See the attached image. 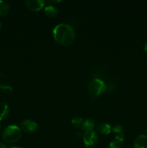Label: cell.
<instances>
[{"mask_svg": "<svg viewBox=\"0 0 147 148\" xmlns=\"http://www.w3.org/2000/svg\"><path fill=\"white\" fill-rule=\"evenodd\" d=\"M53 38L55 40L62 46H69L75 39V31L73 27L68 24H59L53 29Z\"/></svg>", "mask_w": 147, "mask_h": 148, "instance_id": "obj_1", "label": "cell"}, {"mask_svg": "<svg viewBox=\"0 0 147 148\" xmlns=\"http://www.w3.org/2000/svg\"><path fill=\"white\" fill-rule=\"evenodd\" d=\"M22 136L21 130L15 125L7 127L2 133V138L6 143H14L18 141Z\"/></svg>", "mask_w": 147, "mask_h": 148, "instance_id": "obj_2", "label": "cell"}, {"mask_svg": "<svg viewBox=\"0 0 147 148\" xmlns=\"http://www.w3.org/2000/svg\"><path fill=\"white\" fill-rule=\"evenodd\" d=\"M106 90V85L103 81L95 79L89 84V92L92 96H98L103 93Z\"/></svg>", "mask_w": 147, "mask_h": 148, "instance_id": "obj_3", "label": "cell"}, {"mask_svg": "<svg viewBox=\"0 0 147 148\" xmlns=\"http://www.w3.org/2000/svg\"><path fill=\"white\" fill-rule=\"evenodd\" d=\"M83 141L86 147H93L97 143L98 136L94 130L85 131L83 134Z\"/></svg>", "mask_w": 147, "mask_h": 148, "instance_id": "obj_4", "label": "cell"}, {"mask_svg": "<svg viewBox=\"0 0 147 148\" xmlns=\"http://www.w3.org/2000/svg\"><path fill=\"white\" fill-rule=\"evenodd\" d=\"M21 129L27 133H33L38 129V124L32 120H24L20 124Z\"/></svg>", "mask_w": 147, "mask_h": 148, "instance_id": "obj_5", "label": "cell"}, {"mask_svg": "<svg viewBox=\"0 0 147 148\" xmlns=\"http://www.w3.org/2000/svg\"><path fill=\"white\" fill-rule=\"evenodd\" d=\"M45 1L43 0H28L25 1V6L32 12H37L44 7Z\"/></svg>", "mask_w": 147, "mask_h": 148, "instance_id": "obj_6", "label": "cell"}, {"mask_svg": "<svg viewBox=\"0 0 147 148\" xmlns=\"http://www.w3.org/2000/svg\"><path fill=\"white\" fill-rule=\"evenodd\" d=\"M134 148H147V135L138 136L134 141Z\"/></svg>", "mask_w": 147, "mask_h": 148, "instance_id": "obj_7", "label": "cell"}, {"mask_svg": "<svg viewBox=\"0 0 147 148\" xmlns=\"http://www.w3.org/2000/svg\"><path fill=\"white\" fill-rule=\"evenodd\" d=\"M125 135L124 134H116L115 139L110 144V148H120L122 146Z\"/></svg>", "mask_w": 147, "mask_h": 148, "instance_id": "obj_8", "label": "cell"}, {"mask_svg": "<svg viewBox=\"0 0 147 148\" xmlns=\"http://www.w3.org/2000/svg\"><path fill=\"white\" fill-rule=\"evenodd\" d=\"M97 130L98 132L103 135L109 134L111 132V127L106 123H100L97 125Z\"/></svg>", "mask_w": 147, "mask_h": 148, "instance_id": "obj_9", "label": "cell"}, {"mask_svg": "<svg viewBox=\"0 0 147 148\" xmlns=\"http://www.w3.org/2000/svg\"><path fill=\"white\" fill-rule=\"evenodd\" d=\"M9 106L6 103L0 102V121L6 119L9 115Z\"/></svg>", "mask_w": 147, "mask_h": 148, "instance_id": "obj_10", "label": "cell"}, {"mask_svg": "<svg viewBox=\"0 0 147 148\" xmlns=\"http://www.w3.org/2000/svg\"><path fill=\"white\" fill-rule=\"evenodd\" d=\"M71 124L76 130L81 131L84 130V120L82 118L76 117L72 119Z\"/></svg>", "mask_w": 147, "mask_h": 148, "instance_id": "obj_11", "label": "cell"}, {"mask_svg": "<svg viewBox=\"0 0 147 148\" xmlns=\"http://www.w3.org/2000/svg\"><path fill=\"white\" fill-rule=\"evenodd\" d=\"M10 5L9 2L4 0H0V16H4L10 12Z\"/></svg>", "mask_w": 147, "mask_h": 148, "instance_id": "obj_12", "label": "cell"}, {"mask_svg": "<svg viewBox=\"0 0 147 148\" xmlns=\"http://www.w3.org/2000/svg\"><path fill=\"white\" fill-rule=\"evenodd\" d=\"M44 13L47 17H53L57 15L58 10L55 7L52 5H48L47 7H45Z\"/></svg>", "mask_w": 147, "mask_h": 148, "instance_id": "obj_13", "label": "cell"}, {"mask_svg": "<svg viewBox=\"0 0 147 148\" xmlns=\"http://www.w3.org/2000/svg\"><path fill=\"white\" fill-rule=\"evenodd\" d=\"M95 123L92 119H86L84 120V130L87 131V130H94L95 128Z\"/></svg>", "mask_w": 147, "mask_h": 148, "instance_id": "obj_14", "label": "cell"}, {"mask_svg": "<svg viewBox=\"0 0 147 148\" xmlns=\"http://www.w3.org/2000/svg\"><path fill=\"white\" fill-rule=\"evenodd\" d=\"M0 89L2 91V92L5 95H11L13 92V89L10 85H0Z\"/></svg>", "mask_w": 147, "mask_h": 148, "instance_id": "obj_15", "label": "cell"}, {"mask_svg": "<svg viewBox=\"0 0 147 148\" xmlns=\"http://www.w3.org/2000/svg\"><path fill=\"white\" fill-rule=\"evenodd\" d=\"M112 131L113 132H115L116 134H124V129L120 124H117V125L114 126L113 128H112Z\"/></svg>", "mask_w": 147, "mask_h": 148, "instance_id": "obj_16", "label": "cell"}, {"mask_svg": "<svg viewBox=\"0 0 147 148\" xmlns=\"http://www.w3.org/2000/svg\"><path fill=\"white\" fill-rule=\"evenodd\" d=\"M144 50L147 53V40L146 41V43H144Z\"/></svg>", "mask_w": 147, "mask_h": 148, "instance_id": "obj_17", "label": "cell"}, {"mask_svg": "<svg viewBox=\"0 0 147 148\" xmlns=\"http://www.w3.org/2000/svg\"><path fill=\"white\" fill-rule=\"evenodd\" d=\"M0 148H7V146L2 143H0Z\"/></svg>", "mask_w": 147, "mask_h": 148, "instance_id": "obj_18", "label": "cell"}, {"mask_svg": "<svg viewBox=\"0 0 147 148\" xmlns=\"http://www.w3.org/2000/svg\"><path fill=\"white\" fill-rule=\"evenodd\" d=\"M1 21H0V30H1Z\"/></svg>", "mask_w": 147, "mask_h": 148, "instance_id": "obj_19", "label": "cell"}, {"mask_svg": "<svg viewBox=\"0 0 147 148\" xmlns=\"http://www.w3.org/2000/svg\"><path fill=\"white\" fill-rule=\"evenodd\" d=\"M12 148H21V147H12Z\"/></svg>", "mask_w": 147, "mask_h": 148, "instance_id": "obj_20", "label": "cell"}, {"mask_svg": "<svg viewBox=\"0 0 147 148\" xmlns=\"http://www.w3.org/2000/svg\"><path fill=\"white\" fill-rule=\"evenodd\" d=\"M0 129H1V124H0Z\"/></svg>", "mask_w": 147, "mask_h": 148, "instance_id": "obj_21", "label": "cell"}, {"mask_svg": "<svg viewBox=\"0 0 147 148\" xmlns=\"http://www.w3.org/2000/svg\"><path fill=\"white\" fill-rule=\"evenodd\" d=\"M146 133H147V127H146Z\"/></svg>", "mask_w": 147, "mask_h": 148, "instance_id": "obj_22", "label": "cell"}]
</instances>
